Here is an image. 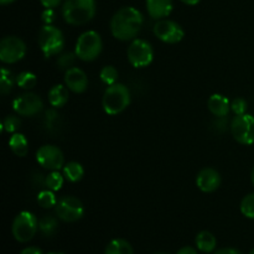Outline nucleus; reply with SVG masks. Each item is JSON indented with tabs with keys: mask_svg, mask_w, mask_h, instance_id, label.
<instances>
[{
	"mask_svg": "<svg viewBox=\"0 0 254 254\" xmlns=\"http://www.w3.org/2000/svg\"><path fill=\"white\" fill-rule=\"evenodd\" d=\"M143 22V15L135 7H122L113 15L111 20L112 35L121 41H130L138 36Z\"/></svg>",
	"mask_w": 254,
	"mask_h": 254,
	"instance_id": "obj_1",
	"label": "nucleus"
},
{
	"mask_svg": "<svg viewBox=\"0 0 254 254\" xmlns=\"http://www.w3.org/2000/svg\"><path fill=\"white\" fill-rule=\"evenodd\" d=\"M96 15L94 0H66L62 6V16L69 25H84Z\"/></svg>",
	"mask_w": 254,
	"mask_h": 254,
	"instance_id": "obj_2",
	"label": "nucleus"
},
{
	"mask_svg": "<svg viewBox=\"0 0 254 254\" xmlns=\"http://www.w3.org/2000/svg\"><path fill=\"white\" fill-rule=\"evenodd\" d=\"M103 109L109 116H117L122 113L130 104V92L123 83H116L108 86L102 99Z\"/></svg>",
	"mask_w": 254,
	"mask_h": 254,
	"instance_id": "obj_3",
	"label": "nucleus"
},
{
	"mask_svg": "<svg viewBox=\"0 0 254 254\" xmlns=\"http://www.w3.org/2000/svg\"><path fill=\"white\" fill-rule=\"evenodd\" d=\"M103 49V42H102L101 36L96 31H86L78 37L76 42V52L77 57L82 61H93Z\"/></svg>",
	"mask_w": 254,
	"mask_h": 254,
	"instance_id": "obj_4",
	"label": "nucleus"
},
{
	"mask_svg": "<svg viewBox=\"0 0 254 254\" xmlns=\"http://www.w3.org/2000/svg\"><path fill=\"white\" fill-rule=\"evenodd\" d=\"M39 230V221L36 216L27 211H22L15 217L11 231L15 240L20 243H26L34 238Z\"/></svg>",
	"mask_w": 254,
	"mask_h": 254,
	"instance_id": "obj_5",
	"label": "nucleus"
},
{
	"mask_svg": "<svg viewBox=\"0 0 254 254\" xmlns=\"http://www.w3.org/2000/svg\"><path fill=\"white\" fill-rule=\"evenodd\" d=\"M39 45L46 59L55 56L64 47V34L52 25H45L39 32Z\"/></svg>",
	"mask_w": 254,
	"mask_h": 254,
	"instance_id": "obj_6",
	"label": "nucleus"
},
{
	"mask_svg": "<svg viewBox=\"0 0 254 254\" xmlns=\"http://www.w3.org/2000/svg\"><path fill=\"white\" fill-rule=\"evenodd\" d=\"M128 60L135 68L148 67L154 60V50L148 41L141 39H134L128 47Z\"/></svg>",
	"mask_w": 254,
	"mask_h": 254,
	"instance_id": "obj_7",
	"label": "nucleus"
},
{
	"mask_svg": "<svg viewBox=\"0 0 254 254\" xmlns=\"http://www.w3.org/2000/svg\"><path fill=\"white\" fill-rule=\"evenodd\" d=\"M55 211L60 220L64 222H76L84 215V206L79 198L74 196H64L57 201Z\"/></svg>",
	"mask_w": 254,
	"mask_h": 254,
	"instance_id": "obj_8",
	"label": "nucleus"
},
{
	"mask_svg": "<svg viewBox=\"0 0 254 254\" xmlns=\"http://www.w3.org/2000/svg\"><path fill=\"white\" fill-rule=\"evenodd\" d=\"M231 133L242 145L254 144V117L251 114L236 116L231 123Z\"/></svg>",
	"mask_w": 254,
	"mask_h": 254,
	"instance_id": "obj_9",
	"label": "nucleus"
},
{
	"mask_svg": "<svg viewBox=\"0 0 254 254\" xmlns=\"http://www.w3.org/2000/svg\"><path fill=\"white\" fill-rule=\"evenodd\" d=\"M26 55V45L20 37L6 36L0 42V60L4 64H15Z\"/></svg>",
	"mask_w": 254,
	"mask_h": 254,
	"instance_id": "obj_10",
	"label": "nucleus"
},
{
	"mask_svg": "<svg viewBox=\"0 0 254 254\" xmlns=\"http://www.w3.org/2000/svg\"><path fill=\"white\" fill-rule=\"evenodd\" d=\"M154 35L165 44H178L185 36V31L173 20H158L154 25Z\"/></svg>",
	"mask_w": 254,
	"mask_h": 254,
	"instance_id": "obj_11",
	"label": "nucleus"
},
{
	"mask_svg": "<svg viewBox=\"0 0 254 254\" xmlns=\"http://www.w3.org/2000/svg\"><path fill=\"white\" fill-rule=\"evenodd\" d=\"M44 108L42 99L32 92H26L16 97L12 102V109L21 117H34Z\"/></svg>",
	"mask_w": 254,
	"mask_h": 254,
	"instance_id": "obj_12",
	"label": "nucleus"
},
{
	"mask_svg": "<svg viewBox=\"0 0 254 254\" xmlns=\"http://www.w3.org/2000/svg\"><path fill=\"white\" fill-rule=\"evenodd\" d=\"M36 160L42 168L60 170L64 168V156L61 149L55 145H44L36 151Z\"/></svg>",
	"mask_w": 254,
	"mask_h": 254,
	"instance_id": "obj_13",
	"label": "nucleus"
},
{
	"mask_svg": "<svg viewBox=\"0 0 254 254\" xmlns=\"http://www.w3.org/2000/svg\"><path fill=\"white\" fill-rule=\"evenodd\" d=\"M196 185L202 192H213L221 185V175L212 168H205L196 176Z\"/></svg>",
	"mask_w": 254,
	"mask_h": 254,
	"instance_id": "obj_14",
	"label": "nucleus"
},
{
	"mask_svg": "<svg viewBox=\"0 0 254 254\" xmlns=\"http://www.w3.org/2000/svg\"><path fill=\"white\" fill-rule=\"evenodd\" d=\"M64 83L69 91L74 93H83L88 88V77L81 68L72 67L64 73Z\"/></svg>",
	"mask_w": 254,
	"mask_h": 254,
	"instance_id": "obj_15",
	"label": "nucleus"
},
{
	"mask_svg": "<svg viewBox=\"0 0 254 254\" xmlns=\"http://www.w3.org/2000/svg\"><path fill=\"white\" fill-rule=\"evenodd\" d=\"M173 0H146V9L149 15L155 20L169 16L173 11Z\"/></svg>",
	"mask_w": 254,
	"mask_h": 254,
	"instance_id": "obj_16",
	"label": "nucleus"
},
{
	"mask_svg": "<svg viewBox=\"0 0 254 254\" xmlns=\"http://www.w3.org/2000/svg\"><path fill=\"white\" fill-rule=\"evenodd\" d=\"M208 109L215 117H227L230 113L231 103L227 97L222 94H212L208 99Z\"/></svg>",
	"mask_w": 254,
	"mask_h": 254,
	"instance_id": "obj_17",
	"label": "nucleus"
},
{
	"mask_svg": "<svg viewBox=\"0 0 254 254\" xmlns=\"http://www.w3.org/2000/svg\"><path fill=\"white\" fill-rule=\"evenodd\" d=\"M68 88L62 84H56L49 92L50 104L55 108H61L68 101Z\"/></svg>",
	"mask_w": 254,
	"mask_h": 254,
	"instance_id": "obj_18",
	"label": "nucleus"
},
{
	"mask_svg": "<svg viewBox=\"0 0 254 254\" xmlns=\"http://www.w3.org/2000/svg\"><path fill=\"white\" fill-rule=\"evenodd\" d=\"M217 240L215 236L208 231H202L196 236V247L203 253H211L216 250Z\"/></svg>",
	"mask_w": 254,
	"mask_h": 254,
	"instance_id": "obj_19",
	"label": "nucleus"
},
{
	"mask_svg": "<svg viewBox=\"0 0 254 254\" xmlns=\"http://www.w3.org/2000/svg\"><path fill=\"white\" fill-rule=\"evenodd\" d=\"M9 146L16 156L24 158L29 151V143L22 134H14L9 140Z\"/></svg>",
	"mask_w": 254,
	"mask_h": 254,
	"instance_id": "obj_20",
	"label": "nucleus"
},
{
	"mask_svg": "<svg viewBox=\"0 0 254 254\" xmlns=\"http://www.w3.org/2000/svg\"><path fill=\"white\" fill-rule=\"evenodd\" d=\"M104 254H134L130 243L122 238L111 241L106 247Z\"/></svg>",
	"mask_w": 254,
	"mask_h": 254,
	"instance_id": "obj_21",
	"label": "nucleus"
},
{
	"mask_svg": "<svg viewBox=\"0 0 254 254\" xmlns=\"http://www.w3.org/2000/svg\"><path fill=\"white\" fill-rule=\"evenodd\" d=\"M64 175L69 183H78L84 175L83 166L77 161H69L64 166Z\"/></svg>",
	"mask_w": 254,
	"mask_h": 254,
	"instance_id": "obj_22",
	"label": "nucleus"
},
{
	"mask_svg": "<svg viewBox=\"0 0 254 254\" xmlns=\"http://www.w3.org/2000/svg\"><path fill=\"white\" fill-rule=\"evenodd\" d=\"M39 228L42 235L46 236V237H51L56 233L57 228H59V222L55 217L46 215L39 221Z\"/></svg>",
	"mask_w": 254,
	"mask_h": 254,
	"instance_id": "obj_23",
	"label": "nucleus"
},
{
	"mask_svg": "<svg viewBox=\"0 0 254 254\" xmlns=\"http://www.w3.org/2000/svg\"><path fill=\"white\" fill-rule=\"evenodd\" d=\"M16 84L22 89H31L36 86L37 78L34 73L31 72H21L20 74H17L16 78Z\"/></svg>",
	"mask_w": 254,
	"mask_h": 254,
	"instance_id": "obj_24",
	"label": "nucleus"
},
{
	"mask_svg": "<svg viewBox=\"0 0 254 254\" xmlns=\"http://www.w3.org/2000/svg\"><path fill=\"white\" fill-rule=\"evenodd\" d=\"M54 192L55 191L49 190V189L40 191L39 195H37V202H39V205L44 208H51L54 206H56L57 200Z\"/></svg>",
	"mask_w": 254,
	"mask_h": 254,
	"instance_id": "obj_25",
	"label": "nucleus"
},
{
	"mask_svg": "<svg viewBox=\"0 0 254 254\" xmlns=\"http://www.w3.org/2000/svg\"><path fill=\"white\" fill-rule=\"evenodd\" d=\"M64 185V176L60 173V170H52L49 175L46 176V188L52 191L61 190Z\"/></svg>",
	"mask_w": 254,
	"mask_h": 254,
	"instance_id": "obj_26",
	"label": "nucleus"
},
{
	"mask_svg": "<svg viewBox=\"0 0 254 254\" xmlns=\"http://www.w3.org/2000/svg\"><path fill=\"white\" fill-rule=\"evenodd\" d=\"M99 77H101V81L104 84L112 86V84H116L117 81H118V71H117L116 67L106 66L102 68Z\"/></svg>",
	"mask_w": 254,
	"mask_h": 254,
	"instance_id": "obj_27",
	"label": "nucleus"
},
{
	"mask_svg": "<svg viewBox=\"0 0 254 254\" xmlns=\"http://www.w3.org/2000/svg\"><path fill=\"white\" fill-rule=\"evenodd\" d=\"M14 86V78H12V74L9 69L1 68V77H0V91L1 94L6 96L7 93H10Z\"/></svg>",
	"mask_w": 254,
	"mask_h": 254,
	"instance_id": "obj_28",
	"label": "nucleus"
},
{
	"mask_svg": "<svg viewBox=\"0 0 254 254\" xmlns=\"http://www.w3.org/2000/svg\"><path fill=\"white\" fill-rule=\"evenodd\" d=\"M76 52H66V54H62L61 56H59L56 64L59 69L61 71H68L69 68H72L76 61Z\"/></svg>",
	"mask_w": 254,
	"mask_h": 254,
	"instance_id": "obj_29",
	"label": "nucleus"
},
{
	"mask_svg": "<svg viewBox=\"0 0 254 254\" xmlns=\"http://www.w3.org/2000/svg\"><path fill=\"white\" fill-rule=\"evenodd\" d=\"M241 212L247 218L254 220V193L245 196L241 202Z\"/></svg>",
	"mask_w": 254,
	"mask_h": 254,
	"instance_id": "obj_30",
	"label": "nucleus"
},
{
	"mask_svg": "<svg viewBox=\"0 0 254 254\" xmlns=\"http://www.w3.org/2000/svg\"><path fill=\"white\" fill-rule=\"evenodd\" d=\"M21 126V121H20L19 117L16 116H9L4 119L2 122V129L5 131H9V133H12V131H16L17 129Z\"/></svg>",
	"mask_w": 254,
	"mask_h": 254,
	"instance_id": "obj_31",
	"label": "nucleus"
},
{
	"mask_svg": "<svg viewBox=\"0 0 254 254\" xmlns=\"http://www.w3.org/2000/svg\"><path fill=\"white\" fill-rule=\"evenodd\" d=\"M247 107H248L247 101L243 98H236L233 99L232 103H231V109H232V112L236 114V116H242V114H246V112H247Z\"/></svg>",
	"mask_w": 254,
	"mask_h": 254,
	"instance_id": "obj_32",
	"label": "nucleus"
},
{
	"mask_svg": "<svg viewBox=\"0 0 254 254\" xmlns=\"http://www.w3.org/2000/svg\"><path fill=\"white\" fill-rule=\"evenodd\" d=\"M55 17H56V14H55L54 9H46L41 15L42 21L46 25H51L55 21Z\"/></svg>",
	"mask_w": 254,
	"mask_h": 254,
	"instance_id": "obj_33",
	"label": "nucleus"
},
{
	"mask_svg": "<svg viewBox=\"0 0 254 254\" xmlns=\"http://www.w3.org/2000/svg\"><path fill=\"white\" fill-rule=\"evenodd\" d=\"M40 1H41V4L44 5L46 9H54L57 5H60L61 0H40Z\"/></svg>",
	"mask_w": 254,
	"mask_h": 254,
	"instance_id": "obj_34",
	"label": "nucleus"
},
{
	"mask_svg": "<svg viewBox=\"0 0 254 254\" xmlns=\"http://www.w3.org/2000/svg\"><path fill=\"white\" fill-rule=\"evenodd\" d=\"M215 254H242L236 248H221Z\"/></svg>",
	"mask_w": 254,
	"mask_h": 254,
	"instance_id": "obj_35",
	"label": "nucleus"
},
{
	"mask_svg": "<svg viewBox=\"0 0 254 254\" xmlns=\"http://www.w3.org/2000/svg\"><path fill=\"white\" fill-rule=\"evenodd\" d=\"M20 254H42V251L37 247H27L22 250V252Z\"/></svg>",
	"mask_w": 254,
	"mask_h": 254,
	"instance_id": "obj_36",
	"label": "nucleus"
},
{
	"mask_svg": "<svg viewBox=\"0 0 254 254\" xmlns=\"http://www.w3.org/2000/svg\"><path fill=\"white\" fill-rule=\"evenodd\" d=\"M176 254H198L197 251L192 247H183L181 250H179V252Z\"/></svg>",
	"mask_w": 254,
	"mask_h": 254,
	"instance_id": "obj_37",
	"label": "nucleus"
},
{
	"mask_svg": "<svg viewBox=\"0 0 254 254\" xmlns=\"http://www.w3.org/2000/svg\"><path fill=\"white\" fill-rule=\"evenodd\" d=\"M186 5H197L201 0H181Z\"/></svg>",
	"mask_w": 254,
	"mask_h": 254,
	"instance_id": "obj_38",
	"label": "nucleus"
},
{
	"mask_svg": "<svg viewBox=\"0 0 254 254\" xmlns=\"http://www.w3.org/2000/svg\"><path fill=\"white\" fill-rule=\"evenodd\" d=\"M15 0H0V4L1 5H7V4H11V2H14Z\"/></svg>",
	"mask_w": 254,
	"mask_h": 254,
	"instance_id": "obj_39",
	"label": "nucleus"
},
{
	"mask_svg": "<svg viewBox=\"0 0 254 254\" xmlns=\"http://www.w3.org/2000/svg\"><path fill=\"white\" fill-rule=\"evenodd\" d=\"M251 179H252V183H253V185H254V168H253V170H252V175H251Z\"/></svg>",
	"mask_w": 254,
	"mask_h": 254,
	"instance_id": "obj_40",
	"label": "nucleus"
},
{
	"mask_svg": "<svg viewBox=\"0 0 254 254\" xmlns=\"http://www.w3.org/2000/svg\"><path fill=\"white\" fill-rule=\"evenodd\" d=\"M250 254H254V248H253V250H252V251H251V252H250Z\"/></svg>",
	"mask_w": 254,
	"mask_h": 254,
	"instance_id": "obj_41",
	"label": "nucleus"
},
{
	"mask_svg": "<svg viewBox=\"0 0 254 254\" xmlns=\"http://www.w3.org/2000/svg\"><path fill=\"white\" fill-rule=\"evenodd\" d=\"M50 254H64V253H50Z\"/></svg>",
	"mask_w": 254,
	"mask_h": 254,
	"instance_id": "obj_42",
	"label": "nucleus"
},
{
	"mask_svg": "<svg viewBox=\"0 0 254 254\" xmlns=\"http://www.w3.org/2000/svg\"><path fill=\"white\" fill-rule=\"evenodd\" d=\"M156 254H166V253H156Z\"/></svg>",
	"mask_w": 254,
	"mask_h": 254,
	"instance_id": "obj_43",
	"label": "nucleus"
}]
</instances>
